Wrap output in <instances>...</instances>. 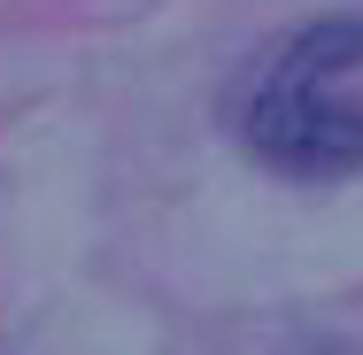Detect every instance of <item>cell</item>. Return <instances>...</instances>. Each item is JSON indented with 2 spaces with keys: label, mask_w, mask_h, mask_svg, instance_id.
I'll return each instance as SVG.
<instances>
[{
  "label": "cell",
  "mask_w": 363,
  "mask_h": 355,
  "mask_svg": "<svg viewBox=\"0 0 363 355\" xmlns=\"http://www.w3.org/2000/svg\"><path fill=\"white\" fill-rule=\"evenodd\" d=\"M247 140L294 178H333L363 162V23H317L263 70L247 101Z\"/></svg>",
  "instance_id": "1"
}]
</instances>
